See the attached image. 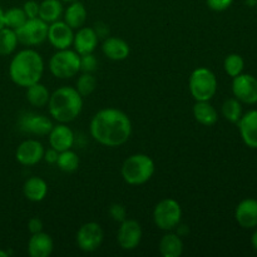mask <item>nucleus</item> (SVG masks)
<instances>
[{
    "label": "nucleus",
    "mask_w": 257,
    "mask_h": 257,
    "mask_svg": "<svg viewBox=\"0 0 257 257\" xmlns=\"http://www.w3.org/2000/svg\"><path fill=\"white\" fill-rule=\"evenodd\" d=\"M97 67H98V60L97 58L93 55V53H90V54L80 55V72L93 73L95 72Z\"/></svg>",
    "instance_id": "obj_33"
},
{
    "label": "nucleus",
    "mask_w": 257,
    "mask_h": 257,
    "mask_svg": "<svg viewBox=\"0 0 257 257\" xmlns=\"http://www.w3.org/2000/svg\"><path fill=\"white\" fill-rule=\"evenodd\" d=\"M95 87H97V79L93 73H82L75 83V89L82 97H88L92 94L95 90Z\"/></svg>",
    "instance_id": "obj_32"
},
{
    "label": "nucleus",
    "mask_w": 257,
    "mask_h": 257,
    "mask_svg": "<svg viewBox=\"0 0 257 257\" xmlns=\"http://www.w3.org/2000/svg\"><path fill=\"white\" fill-rule=\"evenodd\" d=\"M193 117L200 124L206 127H212L218 119L216 108L210 103V100H200L193 105Z\"/></svg>",
    "instance_id": "obj_23"
},
{
    "label": "nucleus",
    "mask_w": 257,
    "mask_h": 257,
    "mask_svg": "<svg viewBox=\"0 0 257 257\" xmlns=\"http://www.w3.org/2000/svg\"><path fill=\"white\" fill-rule=\"evenodd\" d=\"M232 79V93L236 99L245 104L257 103V78L241 73Z\"/></svg>",
    "instance_id": "obj_11"
},
{
    "label": "nucleus",
    "mask_w": 257,
    "mask_h": 257,
    "mask_svg": "<svg viewBox=\"0 0 257 257\" xmlns=\"http://www.w3.org/2000/svg\"><path fill=\"white\" fill-rule=\"evenodd\" d=\"M49 24L38 18L28 19L19 29L15 30L18 42L25 47H35L47 40Z\"/></svg>",
    "instance_id": "obj_8"
},
{
    "label": "nucleus",
    "mask_w": 257,
    "mask_h": 257,
    "mask_svg": "<svg viewBox=\"0 0 257 257\" xmlns=\"http://www.w3.org/2000/svg\"><path fill=\"white\" fill-rule=\"evenodd\" d=\"M43 228H44V223L40 220L39 217H32L29 221H28V230L32 233H38L42 232Z\"/></svg>",
    "instance_id": "obj_37"
},
{
    "label": "nucleus",
    "mask_w": 257,
    "mask_h": 257,
    "mask_svg": "<svg viewBox=\"0 0 257 257\" xmlns=\"http://www.w3.org/2000/svg\"><path fill=\"white\" fill-rule=\"evenodd\" d=\"M109 215L115 222H123L127 218V210L122 203H113L109 207Z\"/></svg>",
    "instance_id": "obj_34"
},
{
    "label": "nucleus",
    "mask_w": 257,
    "mask_h": 257,
    "mask_svg": "<svg viewBox=\"0 0 257 257\" xmlns=\"http://www.w3.org/2000/svg\"><path fill=\"white\" fill-rule=\"evenodd\" d=\"M28 20L23 8H10L4 12V27L17 30Z\"/></svg>",
    "instance_id": "obj_31"
},
{
    "label": "nucleus",
    "mask_w": 257,
    "mask_h": 257,
    "mask_svg": "<svg viewBox=\"0 0 257 257\" xmlns=\"http://www.w3.org/2000/svg\"><path fill=\"white\" fill-rule=\"evenodd\" d=\"M48 108L50 117L58 123H70L82 113L83 97L75 87L63 85L50 93Z\"/></svg>",
    "instance_id": "obj_3"
},
{
    "label": "nucleus",
    "mask_w": 257,
    "mask_h": 257,
    "mask_svg": "<svg viewBox=\"0 0 257 257\" xmlns=\"http://www.w3.org/2000/svg\"><path fill=\"white\" fill-rule=\"evenodd\" d=\"M58 156H59V152H58L57 150H54V148L50 147L49 150L44 151L43 160H44L47 163H49V165H55L58 161Z\"/></svg>",
    "instance_id": "obj_38"
},
{
    "label": "nucleus",
    "mask_w": 257,
    "mask_h": 257,
    "mask_svg": "<svg viewBox=\"0 0 257 257\" xmlns=\"http://www.w3.org/2000/svg\"><path fill=\"white\" fill-rule=\"evenodd\" d=\"M104 240V231L98 222L83 223L77 231L75 241L83 252H94L102 246Z\"/></svg>",
    "instance_id": "obj_9"
},
{
    "label": "nucleus",
    "mask_w": 257,
    "mask_h": 257,
    "mask_svg": "<svg viewBox=\"0 0 257 257\" xmlns=\"http://www.w3.org/2000/svg\"><path fill=\"white\" fill-rule=\"evenodd\" d=\"M60 2H64V3H73V2H75V0H60Z\"/></svg>",
    "instance_id": "obj_44"
},
{
    "label": "nucleus",
    "mask_w": 257,
    "mask_h": 257,
    "mask_svg": "<svg viewBox=\"0 0 257 257\" xmlns=\"http://www.w3.org/2000/svg\"><path fill=\"white\" fill-rule=\"evenodd\" d=\"M182 220V207L175 198H163L153 210V222L160 230L172 231Z\"/></svg>",
    "instance_id": "obj_7"
},
{
    "label": "nucleus",
    "mask_w": 257,
    "mask_h": 257,
    "mask_svg": "<svg viewBox=\"0 0 257 257\" xmlns=\"http://www.w3.org/2000/svg\"><path fill=\"white\" fill-rule=\"evenodd\" d=\"M158 250L163 257H180L183 253L182 238L177 233L167 231V233L161 238Z\"/></svg>",
    "instance_id": "obj_24"
},
{
    "label": "nucleus",
    "mask_w": 257,
    "mask_h": 257,
    "mask_svg": "<svg viewBox=\"0 0 257 257\" xmlns=\"http://www.w3.org/2000/svg\"><path fill=\"white\" fill-rule=\"evenodd\" d=\"M175 230H177V235L181 236V237H182L183 235H187L188 233V227L186 225H182V223H180Z\"/></svg>",
    "instance_id": "obj_39"
},
{
    "label": "nucleus",
    "mask_w": 257,
    "mask_h": 257,
    "mask_svg": "<svg viewBox=\"0 0 257 257\" xmlns=\"http://www.w3.org/2000/svg\"><path fill=\"white\" fill-rule=\"evenodd\" d=\"M47 39L57 50L68 49L73 45L74 29H72L64 20H57L50 23L48 27Z\"/></svg>",
    "instance_id": "obj_12"
},
{
    "label": "nucleus",
    "mask_w": 257,
    "mask_h": 257,
    "mask_svg": "<svg viewBox=\"0 0 257 257\" xmlns=\"http://www.w3.org/2000/svg\"><path fill=\"white\" fill-rule=\"evenodd\" d=\"M90 136L105 147H120L132 135V122L128 114L117 108H104L93 115Z\"/></svg>",
    "instance_id": "obj_1"
},
{
    "label": "nucleus",
    "mask_w": 257,
    "mask_h": 257,
    "mask_svg": "<svg viewBox=\"0 0 257 257\" xmlns=\"http://www.w3.org/2000/svg\"><path fill=\"white\" fill-rule=\"evenodd\" d=\"M206 3L213 12H225L232 5L233 0H206Z\"/></svg>",
    "instance_id": "obj_36"
},
{
    "label": "nucleus",
    "mask_w": 257,
    "mask_h": 257,
    "mask_svg": "<svg viewBox=\"0 0 257 257\" xmlns=\"http://www.w3.org/2000/svg\"><path fill=\"white\" fill-rule=\"evenodd\" d=\"M243 68H245V60L237 53L228 54L223 60V69L226 74L231 78H235L243 73Z\"/></svg>",
    "instance_id": "obj_30"
},
{
    "label": "nucleus",
    "mask_w": 257,
    "mask_h": 257,
    "mask_svg": "<svg viewBox=\"0 0 257 257\" xmlns=\"http://www.w3.org/2000/svg\"><path fill=\"white\" fill-rule=\"evenodd\" d=\"M63 12L64 8L60 0H43L39 3V18L48 24L60 20Z\"/></svg>",
    "instance_id": "obj_25"
},
{
    "label": "nucleus",
    "mask_w": 257,
    "mask_h": 257,
    "mask_svg": "<svg viewBox=\"0 0 257 257\" xmlns=\"http://www.w3.org/2000/svg\"><path fill=\"white\" fill-rule=\"evenodd\" d=\"M221 110H222V115L225 117V119L231 123H237L242 117V104L235 97L226 99Z\"/></svg>",
    "instance_id": "obj_29"
},
{
    "label": "nucleus",
    "mask_w": 257,
    "mask_h": 257,
    "mask_svg": "<svg viewBox=\"0 0 257 257\" xmlns=\"http://www.w3.org/2000/svg\"><path fill=\"white\" fill-rule=\"evenodd\" d=\"M98 40L99 38H98L94 28L82 27L77 29V33H74L73 47L79 55L90 54L98 47Z\"/></svg>",
    "instance_id": "obj_16"
},
{
    "label": "nucleus",
    "mask_w": 257,
    "mask_h": 257,
    "mask_svg": "<svg viewBox=\"0 0 257 257\" xmlns=\"http://www.w3.org/2000/svg\"><path fill=\"white\" fill-rule=\"evenodd\" d=\"M23 193L25 198L32 202H42L48 195V183L38 176L28 178L23 186Z\"/></svg>",
    "instance_id": "obj_21"
},
{
    "label": "nucleus",
    "mask_w": 257,
    "mask_h": 257,
    "mask_svg": "<svg viewBox=\"0 0 257 257\" xmlns=\"http://www.w3.org/2000/svg\"><path fill=\"white\" fill-rule=\"evenodd\" d=\"M236 222L246 230L257 227V200L246 198L237 205L235 210Z\"/></svg>",
    "instance_id": "obj_17"
},
{
    "label": "nucleus",
    "mask_w": 257,
    "mask_h": 257,
    "mask_svg": "<svg viewBox=\"0 0 257 257\" xmlns=\"http://www.w3.org/2000/svg\"><path fill=\"white\" fill-rule=\"evenodd\" d=\"M44 147L38 140H25L18 146L15 158L23 166H34L43 161Z\"/></svg>",
    "instance_id": "obj_14"
},
{
    "label": "nucleus",
    "mask_w": 257,
    "mask_h": 257,
    "mask_svg": "<svg viewBox=\"0 0 257 257\" xmlns=\"http://www.w3.org/2000/svg\"><path fill=\"white\" fill-rule=\"evenodd\" d=\"M23 10H24L28 19L38 18L39 17V3H37L35 0H28L23 5Z\"/></svg>",
    "instance_id": "obj_35"
},
{
    "label": "nucleus",
    "mask_w": 257,
    "mask_h": 257,
    "mask_svg": "<svg viewBox=\"0 0 257 257\" xmlns=\"http://www.w3.org/2000/svg\"><path fill=\"white\" fill-rule=\"evenodd\" d=\"M4 28V10L0 7V29Z\"/></svg>",
    "instance_id": "obj_41"
},
{
    "label": "nucleus",
    "mask_w": 257,
    "mask_h": 257,
    "mask_svg": "<svg viewBox=\"0 0 257 257\" xmlns=\"http://www.w3.org/2000/svg\"><path fill=\"white\" fill-rule=\"evenodd\" d=\"M251 245H252L253 250L257 251V228L255 230V232H253L252 237H251Z\"/></svg>",
    "instance_id": "obj_40"
},
{
    "label": "nucleus",
    "mask_w": 257,
    "mask_h": 257,
    "mask_svg": "<svg viewBox=\"0 0 257 257\" xmlns=\"http://www.w3.org/2000/svg\"><path fill=\"white\" fill-rule=\"evenodd\" d=\"M44 73V59L34 49H23L13 57L9 65V77L17 85L27 88L40 82Z\"/></svg>",
    "instance_id": "obj_2"
},
{
    "label": "nucleus",
    "mask_w": 257,
    "mask_h": 257,
    "mask_svg": "<svg viewBox=\"0 0 257 257\" xmlns=\"http://www.w3.org/2000/svg\"><path fill=\"white\" fill-rule=\"evenodd\" d=\"M53 125L54 124L50 118L37 113H24L19 119V128L23 132L40 136V137L49 135Z\"/></svg>",
    "instance_id": "obj_13"
},
{
    "label": "nucleus",
    "mask_w": 257,
    "mask_h": 257,
    "mask_svg": "<svg viewBox=\"0 0 257 257\" xmlns=\"http://www.w3.org/2000/svg\"><path fill=\"white\" fill-rule=\"evenodd\" d=\"M238 131H240L241 138L243 143L250 148H257V110L242 114L240 120L237 122Z\"/></svg>",
    "instance_id": "obj_18"
},
{
    "label": "nucleus",
    "mask_w": 257,
    "mask_h": 257,
    "mask_svg": "<svg viewBox=\"0 0 257 257\" xmlns=\"http://www.w3.org/2000/svg\"><path fill=\"white\" fill-rule=\"evenodd\" d=\"M155 171V161L150 156L145 153H136L123 162L120 175L128 185L141 186L147 183L153 177Z\"/></svg>",
    "instance_id": "obj_4"
},
{
    "label": "nucleus",
    "mask_w": 257,
    "mask_h": 257,
    "mask_svg": "<svg viewBox=\"0 0 257 257\" xmlns=\"http://www.w3.org/2000/svg\"><path fill=\"white\" fill-rule=\"evenodd\" d=\"M143 231L140 222L131 218H125L123 222H120L119 228L117 232L118 245L125 251H132L140 246L142 241Z\"/></svg>",
    "instance_id": "obj_10"
},
{
    "label": "nucleus",
    "mask_w": 257,
    "mask_h": 257,
    "mask_svg": "<svg viewBox=\"0 0 257 257\" xmlns=\"http://www.w3.org/2000/svg\"><path fill=\"white\" fill-rule=\"evenodd\" d=\"M63 20L69 25L72 29H79L84 27L87 22V9L84 4L80 3L79 0L69 3L67 9L63 12Z\"/></svg>",
    "instance_id": "obj_22"
},
{
    "label": "nucleus",
    "mask_w": 257,
    "mask_h": 257,
    "mask_svg": "<svg viewBox=\"0 0 257 257\" xmlns=\"http://www.w3.org/2000/svg\"><path fill=\"white\" fill-rule=\"evenodd\" d=\"M102 52L108 59L120 62L127 59L131 53V48L124 39L118 37H108L102 44Z\"/></svg>",
    "instance_id": "obj_20"
},
{
    "label": "nucleus",
    "mask_w": 257,
    "mask_h": 257,
    "mask_svg": "<svg viewBox=\"0 0 257 257\" xmlns=\"http://www.w3.org/2000/svg\"><path fill=\"white\" fill-rule=\"evenodd\" d=\"M27 100L30 105L35 108H43L48 105L50 98V92L44 84L40 82L34 83V84L27 87Z\"/></svg>",
    "instance_id": "obj_26"
},
{
    "label": "nucleus",
    "mask_w": 257,
    "mask_h": 257,
    "mask_svg": "<svg viewBox=\"0 0 257 257\" xmlns=\"http://www.w3.org/2000/svg\"><path fill=\"white\" fill-rule=\"evenodd\" d=\"M48 138H49L50 147L57 150L58 152L72 150L74 145V133L70 127H68L67 123H58L53 125Z\"/></svg>",
    "instance_id": "obj_15"
},
{
    "label": "nucleus",
    "mask_w": 257,
    "mask_h": 257,
    "mask_svg": "<svg viewBox=\"0 0 257 257\" xmlns=\"http://www.w3.org/2000/svg\"><path fill=\"white\" fill-rule=\"evenodd\" d=\"M18 44V37L15 30L9 29V28L4 27L0 29V55L7 57V55L13 54L17 49Z\"/></svg>",
    "instance_id": "obj_27"
},
{
    "label": "nucleus",
    "mask_w": 257,
    "mask_h": 257,
    "mask_svg": "<svg viewBox=\"0 0 257 257\" xmlns=\"http://www.w3.org/2000/svg\"><path fill=\"white\" fill-rule=\"evenodd\" d=\"M49 70L58 79H69L80 72V55L75 50L62 49L52 55Z\"/></svg>",
    "instance_id": "obj_6"
},
{
    "label": "nucleus",
    "mask_w": 257,
    "mask_h": 257,
    "mask_svg": "<svg viewBox=\"0 0 257 257\" xmlns=\"http://www.w3.org/2000/svg\"><path fill=\"white\" fill-rule=\"evenodd\" d=\"M55 165L58 166L60 171L65 173H73L78 170L79 167V157H78L77 153L72 150L63 151L59 152L58 156V161Z\"/></svg>",
    "instance_id": "obj_28"
},
{
    "label": "nucleus",
    "mask_w": 257,
    "mask_h": 257,
    "mask_svg": "<svg viewBox=\"0 0 257 257\" xmlns=\"http://www.w3.org/2000/svg\"><path fill=\"white\" fill-rule=\"evenodd\" d=\"M246 4H247L248 7H255L257 4V0H246Z\"/></svg>",
    "instance_id": "obj_42"
},
{
    "label": "nucleus",
    "mask_w": 257,
    "mask_h": 257,
    "mask_svg": "<svg viewBox=\"0 0 257 257\" xmlns=\"http://www.w3.org/2000/svg\"><path fill=\"white\" fill-rule=\"evenodd\" d=\"M54 250L52 236L45 232L33 233L28 241V253L30 257H49Z\"/></svg>",
    "instance_id": "obj_19"
},
{
    "label": "nucleus",
    "mask_w": 257,
    "mask_h": 257,
    "mask_svg": "<svg viewBox=\"0 0 257 257\" xmlns=\"http://www.w3.org/2000/svg\"><path fill=\"white\" fill-rule=\"evenodd\" d=\"M188 89L196 102L211 100L217 92V78L215 73L205 67L196 68L190 75Z\"/></svg>",
    "instance_id": "obj_5"
},
{
    "label": "nucleus",
    "mask_w": 257,
    "mask_h": 257,
    "mask_svg": "<svg viewBox=\"0 0 257 257\" xmlns=\"http://www.w3.org/2000/svg\"><path fill=\"white\" fill-rule=\"evenodd\" d=\"M0 257H9V252L8 251H4L0 248Z\"/></svg>",
    "instance_id": "obj_43"
}]
</instances>
